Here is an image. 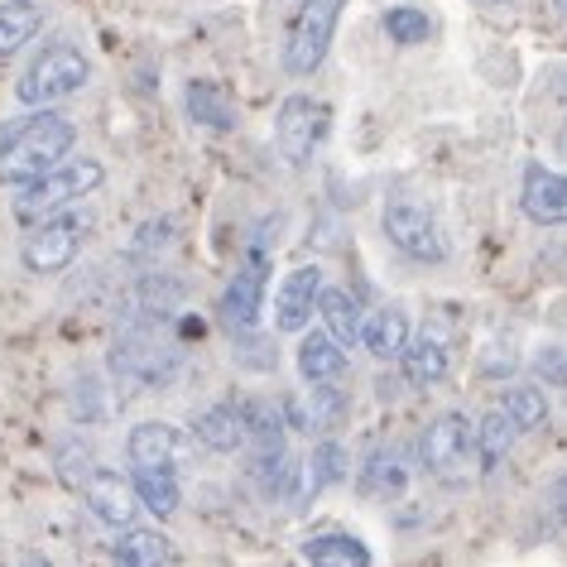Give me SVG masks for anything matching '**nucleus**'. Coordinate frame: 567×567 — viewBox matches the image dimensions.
Listing matches in <instances>:
<instances>
[{"label":"nucleus","instance_id":"f257e3e1","mask_svg":"<svg viewBox=\"0 0 567 567\" xmlns=\"http://www.w3.org/2000/svg\"><path fill=\"white\" fill-rule=\"evenodd\" d=\"M78 140V125L59 116V111H39V116H24L16 125L0 131V178L6 183H30L49 168H59L68 159Z\"/></svg>","mask_w":567,"mask_h":567},{"label":"nucleus","instance_id":"f03ea898","mask_svg":"<svg viewBox=\"0 0 567 567\" xmlns=\"http://www.w3.org/2000/svg\"><path fill=\"white\" fill-rule=\"evenodd\" d=\"M102 178H106V168L96 159H63L59 168H49V174L20 183V188H16V217L20 221L59 217L68 203H78V197H87V193L102 188Z\"/></svg>","mask_w":567,"mask_h":567},{"label":"nucleus","instance_id":"7ed1b4c3","mask_svg":"<svg viewBox=\"0 0 567 567\" xmlns=\"http://www.w3.org/2000/svg\"><path fill=\"white\" fill-rule=\"evenodd\" d=\"M92 82V63H87V53L73 49V44H49L39 59L24 68V78H20V106H53V102H63V96H73L82 92Z\"/></svg>","mask_w":567,"mask_h":567},{"label":"nucleus","instance_id":"20e7f679","mask_svg":"<svg viewBox=\"0 0 567 567\" xmlns=\"http://www.w3.org/2000/svg\"><path fill=\"white\" fill-rule=\"evenodd\" d=\"M380 226H385L390 246L400 250V255H409V260H419V265H443L447 260L443 226H437L433 207L419 203V197L394 193L390 203H385V217H380Z\"/></svg>","mask_w":567,"mask_h":567},{"label":"nucleus","instance_id":"39448f33","mask_svg":"<svg viewBox=\"0 0 567 567\" xmlns=\"http://www.w3.org/2000/svg\"><path fill=\"white\" fill-rule=\"evenodd\" d=\"M342 10H347V0H303L299 16L289 24V39H284V73L289 78L318 73L322 59H328V49H332Z\"/></svg>","mask_w":567,"mask_h":567},{"label":"nucleus","instance_id":"423d86ee","mask_svg":"<svg viewBox=\"0 0 567 567\" xmlns=\"http://www.w3.org/2000/svg\"><path fill=\"white\" fill-rule=\"evenodd\" d=\"M111 365H116V375H125L131 385H168V380L178 375V351L159 342L154 318L140 313L135 328H125L116 337V347H111Z\"/></svg>","mask_w":567,"mask_h":567},{"label":"nucleus","instance_id":"0eeeda50","mask_svg":"<svg viewBox=\"0 0 567 567\" xmlns=\"http://www.w3.org/2000/svg\"><path fill=\"white\" fill-rule=\"evenodd\" d=\"M419 466L437 481H457L466 472V462L476 457V429L466 423V414H437L429 429L419 433Z\"/></svg>","mask_w":567,"mask_h":567},{"label":"nucleus","instance_id":"6e6552de","mask_svg":"<svg viewBox=\"0 0 567 567\" xmlns=\"http://www.w3.org/2000/svg\"><path fill=\"white\" fill-rule=\"evenodd\" d=\"M328 131H332V111L328 106L313 102V96H289V102L279 106V116H275V145L284 154V164L303 168L318 154L322 140H328Z\"/></svg>","mask_w":567,"mask_h":567},{"label":"nucleus","instance_id":"1a4fd4ad","mask_svg":"<svg viewBox=\"0 0 567 567\" xmlns=\"http://www.w3.org/2000/svg\"><path fill=\"white\" fill-rule=\"evenodd\" d=\"M82 231H87V217H63V212L59 217H44L20 250L24 269L30 275H59V269H68L82 250Z\"/></svg>","mask_w":567,"mask_h":567},{"label":"nucleus","instance_id":"9d476101","mask_svg":"<svg viewBox=\"0 0 567 567\" xmlns=\"http://www.w3.org/2000/svg\"><path fill=\"white\" fill-rule=\"evenodd\" d=\"M131 466H168V472H193V437L174 423H135L125 437Z\"/></svg>","mask_w":567,"mask_h":567},{"label":"nucleus","instance_id":"9b49d317","mask_svg":"<svg viewBox=\"0 0 567 567\" xmlns=\"http://www.w3.org/2000/svg\"><path fill=\"white\" fill-rule=\"evenodd\" d=\"M265 279H269V265L265 255H250V265L226 284L221 303H217V318L226 332H250L260 322V303H265Z\"/></svg>","mask_w":567,"mask_h":567},{"label":"nucleus","instance_id":"f8f14e48","mask_svg":"<svg viewBox=\"0 0 567 567\" xmlns=\"http://www.w3.org/2000/svg\"><path fill=\"white\" fill-rule=\"evenodd\" d=\"M82 495H87L92 515L106 519L111 529H135L140 505H145V501H140V491H135V481H125L121 472H106V466H96V472L87 476Z\"/></svg>","mask_w":567,"mask_h":567},{"label":"nucleus","instance_id":"ddd939ff","mask_svg":"<svg viewBox=\"0 0 567 567\" xmlns=\"http://www.w3.org/2000/svg\"><path fill=\"white\" fill-rule=\"evenodd\" d=\"M318 299H322V269L318 265H299L293 275H284L279 293H275V328L303 332L318 313Z\"/></svg>","mask_w":567,"mask_h":567},{"label":"nucleus","instance_id":"4468645a","mask_svg":"<svg viewBox=\"0 0 567 567\" xmlns=\"http://www.w3.org/2000/svg\"><path fill=\"white\" fill-rule=\"evenodd\" d=\"M519 207L534 226H563L567 221V174L529 164L524 168V183H519Z\"/></svg>","mask_w":567,"mask_h":567},{"label":"nucleus","instance_id":"2eb2a0df","mask_svg":"<svg viewBox=\"0 0 567 567\" xmlns=\"http://www.w3.org/2000/svg\"><path fill=\"white\" fill-rule=\"evenodd\" d=\"M409 476H414V462L400 443H380L371 447V457L361 466V495L371 501H394V495L409 491Z\"/></svg>","mask_w":567,"mask_h":567},{"label":"nucleus","instance_id":"dca6fc26","mask_svg":"<svg viewBox=\"0 0 567 567\" xmlns=\"http://www.w3.org/2000/svg\"><path fill=\"white\" fill-rule=\"evenodd\" d=\"M193 437L207 452H221V457H226V452H236V447H246L250 443V433H246V404L221 400V404L203 409V414L193 419Z\"/></svg>","mask_w":567,"mask_h":567},{"label":"nucleus","instance_id":"f3484780","mask_svg":"<svg viewBox=\"0 0 567 567\" xmlns=\"http://www.w3.org/2000/svg\"><path fill=\"white\" fill-rule=\"evenodd\" d=\"M299 375L308 385H332V380L347 375V347L322 328V332H308L299 342Z\"/></svg>","mask_w":567,"mask_h":567},{"label":"nucleus","instance_id":"a211bd4d","mask_svg":"<svg viewBox=\"0 0 567 567\" xmlns=\"http://www.w3.org/2000/svg\"><path fill=\"white\" fill-rule=\"evenodd\" d=\"M361 347L380 361H404L409 351V318L404 308H375L371 318L361 322Z\"/></svg>","mask_w":567,"mask_h":567},{"label":"nucleus","instance_id":"6ab92c4d","mask_svg":"<svg viewBox=\"0 0 567 567\" xmlns=\"http://www.w3.org/2000/svg\"><path fill=\"white\" fill-rule=\"evenodd\" d=\"M447 371H452V351H447V342L437 332H423V337L409 342V351H404V375L414 380L419 390L443 385Z\"/></svg>","mask_w":567,"mask_h":567},{"label":"nucleus","instance_id":"aec40b11","mask_svg":"<svg viewBox=\"0 0 567 567\" xmlns=\"http://www.w3.org/2000/svg\"><path fill=\"white\" fill-rule=\"evenodd\" d=\"M183 106H188V116L203 125V131H212V135L236 131V106H231V96H226L217 82H188Z\"/></svg>","mask_w":567,"mask_h":567},{"label":"nucleus","instance_id":"412c9836","mask_svg":"<svg viewBox=\"0 0 567 567\" xmlns=\"http://www.w3.org/2000/svg\"><path fill=\"white\" fill-rule=\"evenodd\" d=\"M250 481L265 501H289L299 486V462L289 457V447L279 452H250Z\"/></svg>","mask_w":567,"mask_h":567},{"label":"nucleus","instance_id":"4be33fe9","mask_svg":"<svg viewBox=\"0 0 567 567\" xmlns=\"http://www.w3.org/2000/svg\"><path fill=\"white\" fill-rule=\"evenodd\" d=\"M39 30H44V6L39 0H6L0 6V59H16Z\"/></svg>","mask_w":567,"mask_h":567},{"label":"nucleus","instance_id":"5701e85b","mask_svg":"<svg viewBox=\"0 0 567 567\" xmlns=\"http://www.w3.org/2000/svg\"><path fill=\"white\" fill-rule=\"evenodd\" d=\"M168 553H174V544H168L164 534L154 529H121V538L111 544V563L116 567H164Z\"/></svg>","mask_w":567,"mask_h":567},{"label":"nucleus","instance_id":"b1692460","mask_svg":"<svg viewBox=\"0 0 567 567\" xmlns=\"http://www.w3.org/2000/svg\"><path fill=\"white\" fill-rule=\"evenodd\" d=\"M308 567H371V548L357 534H318L303 544Z\"/></svg>","mask_w":567,"mask_h":567},{"label":"nucleus","instance_id":"393cba45","mask_svg":"<svg viewBox=\"0 0 567 567\" xmlns=\"http://www.w3.org/2000/svg\"><path fill=\"white\" fill-rule=\"evenodd\" d=\"M135 491L150 515H159V519L178 515V505H183L178 472H168V466H135Z\"/></svg>","mask_w":567,"mask_h":567},{"label":"nucleus","instance_id":"a878e982","mask_svg":"<svg viewBox=\"0 0 567 567\" xmlns=\"http://www.w3.org/2000/svg\"><path fill=\"white\" fill-rule=\"evenodd\" d=\"M246 433H250V452L289 447V419H284V409L269 404V400H246Z\"/></svg>","mask_w":567,"mask_h":567},{"label":"nucleus","instance_id":"bb28decb","mask_svg":"<svg viewBox=\"0 0 567 567\" xmlns=\"http://www.w3.org/2000/svg\"><path fill=\"white\" fill-rule=\"evenodd\" d=\"M318 313H322V328H328L342 347H357L361 342V308L357 299H351L347 289H322V299H318Z\"/></svg>","mask_w":567,"mask_h":567},{"label":"nucleus","instance_id":"cd10ccee","mask_svg":"<svg viewBox=\"0 0 567 567\" xmlns=\"http://www.w3.org/2000/svg\"><path fill=\"white\" fill-rule=\"evenodd\" d=\"M515 437H519V429H515V419L505 414H486L476 423V462H481V472H495L505 457H509V447H515Z\"/></svg>","mask_w":567,"mask_h":567},{"label":"nucleus","instance_id":"c85d7f7f","mask_svg":"<svg viewBox=\"0 0 567 567\" xmlns=\"http://www.w3.org/2000/svg\"><path fill=\"white\" fill-rule=\"evenodd\" d=\"M183 293H188V284H183V279H174V275H145V279H140V289H135V299H140V313L154 318V322H164V318L178 313Z\"/></svg>","mask_w":567,"mask_h":567},{"label":"nucleus","instance_id":"c756f323","mask_svg":"<svg viewBox=\"0 0 567 567\" xmlns=\"http://www.w3.org/2000/svg\"><path fill=\"white\" fill-rule=\"evenodd\" d=\"M501 409L515 419L519 433H534V429H544L548 423V400H544V390L538 385H509L501 394Z\"/></svg>","mask_w":567,"mask_h":567},{"label":"nucleus","instance_id":"7c9ffc66","mask_svg":"<svg viewBox=\"0 0 567 567\" xmlns=\"http://www.w3.org/2000/svg\"><path fill=\"white\" fill-rule=\"evenodd\" d=\"M385 34L394 44H423V39H433V20L419 6H394L385 16Z\"/></svg>","mask_w":567,"mask_h":567},{"label":"nucleus","instance_id":"2f4dec72","mask_svg":"<svg viewBox=\"0 0 567 567\" xmlns=\"http://www.w3.org/2000/svg\"><path fill=\"white\" fill-rule=\"evenodd\" d=\"M279 351H275V337L265 332H236V365L240 371H275Z\"/></svg>","mask_w":567,"mask_h":567},{"label":"nucleus","instance_id":"473e14b6","mask_svg":"<svg viewBox=\"0 0 567 567\" xmlns=\"http://www.w3.org/2000/svg\"><path fill=\"white\" fill-rule=\"evenodd\" d=\"M308 472H313V486H337V481L347 476V447L337 443V437H322L313 447V462H308Z\"/></svg>","mask_w":567,"mask_h":567},{"label":"nucleus","instance_id":"72a5a7b5","mask_svg":"<svg viewBox=\"0 0 567 567\" xmlns=\"http://www.w3.org/2000/svg\"><path fill=\"white\" fill-rule=\"evenodd\" d=\"M53 462H59V472H63L68 486H87V476L96 472V466H92V452H87V443H82V437H63L59 452H53Z\"/></svg>","mask_w":567,"mask_h":567},{"label":"nucleus","instance_id":"f704fd0d","mask_svg":"<svg viewBox=\"0 0 567 567\" xmlns=\"http://www.w3.org/2000/svg\"><path fill=\"white\" fill-rule=\"evenodd\" d=\"M73 414H78V419H92V423H102V419L111 414L102 380H92V375H82V380H78V404H73Z\"/></svg>","mask_w":567,"mask_h":567},{"label":"nucleus","instance_id":"c9c22d12","mask_svg":"<svg viewBox=\"0 0 567 567\" xmlns=\"http://www.w3.org/2000/svg\"><path fill=\"white\" fill-rule=\"evenodd\" d=\"M534 371L548 380V385H567V351H558V347H544L534 357Z\"/></svg>","mask_w":567,"mask_h":567},{"label":"nucleus","instance_id":"e433bc0d","mask_svg":"<svg viewBox=\"0 0 567 567\" xmlns=\"http://www.w3.org/2000/svg\"><path fill=\"white\" fill-rule=\"evenodd\" d=\"M20 567H49V563H44V558H24Z\"/></svg>","mask_w":567,"mask_h":567},{"label":"nucleus","instance_id":"4c0bfd02","mask_svg":"<svg viewBox=\"0 0 567 567\" xmlns=\"http://www.w3.org/2000/svg\"><path fill=\"white\" fill-rule=\"evenodd\" d=\"M553 10H558V16H567V0H553Z\"/></svg>","mask_w":567,"mask_h":567},{"label":"nucleus","instance_id":"58836bf2","mask_svg":"<svg viewBox=\"0 0 567 567\" xmlns=\"http://www.w3.org/2000/svg\"><path fill=\"white\" fill-rule=\"evenodd\" d=\"M481 6H509V0H481Z\"/></svg>","mask_w":567,"mask_h":567},{"label":"nucleus","instance_id":"ea45409f","mask_svg":"<svg viewBox=\"0 0 567 567\" xmlns=\"http://www.w3.org/2000/svg\"><path fill=\"white\" fill-rule=\"evenodd\" d=\"M558 145H563V150H567V131H563V140H558Z\"/></svg>","mask_w":567,"mask_h":567}]
</instances>
